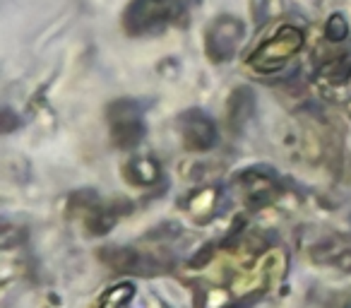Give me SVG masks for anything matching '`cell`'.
Here are the masks:
<instances>
[{
	"label": "cell",
	"instance_id": "obj_2",
	"mask_svg": "<svg viewBox=\"0 0 351 308\" xmlns=\"http://www.w3.org/2000/svg\"><path fill=\"white\" fill-rule=\"evenodd\" d=\"M303 41H306V34L303 29L293 25H284L277 29V34L269 41H265L253 56H250V65H253L258 73H277L282 70L298 51L303 49Z\"/></svg>",
	"mask_w": 351,
	"mask_h": 308
},
{
	"label": "cell",
	"instance_id": "obj_4",
	"mask_svg": "<svg viewBox=\"0 0 351 308\" xmlns=\"http://www.w3.org/2000/svg\"><path fill=\"white\" fill-rule=\"evenodd\" d=\"M243 22L239 17L221 15L207 29V56L217 63H224V60L234 58L239 46L243 44Z\"/></svg>",
	"mask_w": 351,
	"mask_h": 308
},
{
	"label": "cell",
	"instance_id": "obj_9",
	"mask_svg": "<svg viewBox=\"0 0 351 308\" xmlns=\"http://www.w3.org/2000/svg\"><path fill=\"white\" fill-rule=\"evenodd\" d=\"M346 34H349V22L341 12H335L325 25V36L330 41H344Z\"/></svg>",
	"mask_w": 351,
	"mask_h": 308
},
{
	"label": "cell",
	"instance_id": "obj_7",
	"mask_svg": "<svg viewBox=\"0 0 351 308\" xmlns=\"http://www.w3.org/2000/svg\"><path fill=\"white\" fill-rule=\"evenodd\" d=\"M159 164L152 157H132L125 167V178L135 186H152L159 181Z\"/></svg>",
	"mask_w": 351,
	"mask_h": 308
},
{
	"label": "cell",
	"instance_id": "obj_1",
	"mask_svg": "<svg viewBox=\"0 0 351 308\" xmlns=\"http://www.w3.org/2000/svg\"><path fill=\"white\" fill-rule=\"evenodd\" d=\"M183 15L181 0H132L125 10V29L132 36L161 32Z\"/></svg>",
	"mask_w": 351,
	"mask_h": 308
},
{
	"label": "cell",
	"instance_id": "obj_3",
	"mask_svg": "<svg viewBox=\"0 0 351 308\" xmlns=\"http://www.w3.org/2000/svg\"><path fill=\"white\" fill-rule=\"evenodd\" d=\"M108 121H111L113 145L121 150H132L142 142L145 126H142V104L132 99H121L108 108Z\"/></svg>",
	"mask_w": 351,
	"mask_h": 308
},
{
	"label": "cell",
	"instance_id": "obj_6",
	"mask_svg": "<svg viewBox=\"0 0 351 308\" xmlns=\"http://www.w3.org/2000/svg\"><path fill=\"white\" fill-rule=\"evenodd\" d=\"M255 113V92L250 87L234 89L229 99V126L234 130H243L245 123L253 118Z\"/></svg>",
	"mask_w": 351,
	"mask_h": 308
},
{
	"label": "cell",
	"instance_id": "obj_8",
	"mask_svg": "<svg viewBox=\"0 0 351 308\" xmlns=\"http://www.w3.org/2000/svg\"><path fill=\"white\" fill-rule=\"evenodd\" d=\"M325 75L330 82H344L351 78V56H339L325 68Z\"/></svg>",
	"mask_w": 351,
	"mask_h": 308
},
{
	"label": "cell",
	"instance_id": "obj_5",
	"mask_svg": "<svg viewBox=\"0 0 351 308\" xmlns=\"http://www.w3.org/2000/svg\"><path fill=\"white\" fill-rule=\"evenodd\" d=\"M178 130H181L183 145L191 152H210L217 145V123L200 108L186 111L178 118Z\"/></svg>",
	"mask_w": 351,
	"mask_h": 308
}]
</instances>
